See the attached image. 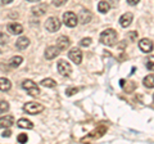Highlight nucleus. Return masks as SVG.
I'll use <instances>...</instances> for the list:
<instances>
[{"mask_svg": "<svg viewBox=\"0 0 154 144\" xmlns=\"http://www.w3.org/2000/svg\"><path fill=\"white\" fill-rule=\"evenodd\" d=\"M8 42V36H5L4 33H0V45H4Z\"/></svg>", "mask_w": 154, "mask_h": 144, "instance_id": "nucleus-29", "label": "nucleus"}, {"mask_svg": "<svg viewBox=\"0 0 154 144\" xmlns=\"http://www.w3.org/2000/svg\"><path fill=\"white\" fill-rule=\"evenodd\" d=\"M60 53L59 50V48L58 46H48L46 48V50H45V58L46 59H54L58 57V54Z\"/></svg>", "mask_w": 154, "mask_h": 144, "instance_id": "nucleus-9", "label": "nucleus"}, {"mask_svg": "<svg viewBox=\"0 0 154 144\" xmlns=\"http://www.w3.org/2000/svg\"><path fill=\"white\" fill-rule=\"evenodd\" d=\"M57 67H58V72H59L62 76H69L72 72V67L67 61H59Z\"/></svg>", "mask_w": 154, "mask_h": 144, "instance_id": "nucleus-6", "label": "nucleus"}, {"mask_svg": "<svg viewBox=\"0 0 154 144\" xmlns=\"http://www.w3.org/2000/svg\"><path fill=\"white\" fill-rule=\"evenodd\" d=\"M81 45L82 46H90L91 45V39L90 37H85V39L81 40Z\"/></svg>", "mask_w": 154, "mask_h": 144, "instance_id": "nucleus-28", "label": "nucleus"}, {"mask_svg": "<svg viewBox=\"0 0 154 144\" xmlns=\"http://www.w3.org/2000/svg\"><path fill=\"white\" fill-rule=\"evenodd\" d=\"M139 2H140V0H127V3L130 4V5H136Z\"/></svg>", "mask_w": 154, "mask_h": 144, "instance_id": "nucleus-32", "label": "nucleus"}, {"mask_svg": "<svg viewBox=\"0 0 154 144\" xmlns=\"http://www.w3.org/2000/svg\"><path fill=\"white\" fill-rule=\"evenodd\" d=\"M22 62H23V58H22V57H21V55H17V57H13L9 63H11V66L13 67V68H17L18 66H21Z\"/></svg>", "mask_w": 154, "mask_h": 144, "instance_id": "nucleus-20", "label": "nucleus"}, {"mask_svg": "<svg viewBox=\"0 0 154 144\" xmlns=\"http://www.w3.org/2000/svg\"><path fill=\"white\" fill-rule=\"evenodd\" d=\"M69 39L67 36H60L59 39H58V41H57V46L59 48V50H66L67 48L69 46Z\"/></svg>", "mask_w": 154, "mask_h": 144, "instance_id": "nucleus-15", "label": "nucleus"}, {"mask_svg": "<svg viewBox=\"0 0 154 144\" xmlns=\"http://www.w3.org/2000/svg\"><path fill=\"white\" fill-rule=\"evenodd\" d=\"M11 88H12L11 81L5 77H0V92H8V90H11Z\"/></svg>", "mask_w": 154, "mask_h": 144, "instance_id": "nucleus-17", "label": "nucleus"}, {"mask_svg": "<svg viewBox=\"0 0 154 144\" xmlns=\"http://www.w3.org/2000/svg\"><path fill=\"white\" fill-rule=\"evenodd\" d=\"M91 18H93V16H91V13L88 9H82L79 16V22H81L82 25H86V23H89L91 21Z\"/></svg>", "mask_w": 154, "mask_h": 144, "instance_id": "nucleus-11", "label": "nucleus"}, {"mask_svg": "<svg viewBox=\"0 0 154 144\" xmlns=\"http://www.w3.org/2000/svg\"><path fill=\"white\" fill-rule=\"evenodd\" d=\"M28 45H30V40H28L27 37H19L16 42V48L19 50H25Z\"/></svg>", "mask_w": 154, "mask_h": 144, "instance_id": "nucleus-16", "label": "nucleus"}, {"mask_svg": "<svg viewBox=\"0 0 154 144\" xmlns=\"http://www.w3.org/2000/svg\"><path fill=\"white\" fill-rule=\"evenodd\" d=\"M100 41H102L104 45H108V46L114 45L116 41H117V32L112 30V28L104 30L100 33Z\"/></svg>", "mask_w": 154, "mask_h": 144, "instance_id": "nucleus-1", "label": "nucleus"}, {"mask_svg": "<svg viewBox=\"0 0 154 144\" xmlns=\"http://www.w3.org/2000/svg\"><path fill=\"white\" fill-rule=\"evenodd\" d=\"M139 48L144 53H150L153 50V41L149 39H141L139 41Z\"/></svg>", "mask_w": 154, "mask_h": 144, "instance_id": "nucleus-8", "label": "nucleus"}, {"mask_svg": "<svg viewBox=\"0 0 154 144\" xmlns=\"http://www.w3.org/2000/svg\"><path fill=\"white\" fill-rule=\"evenodd\" d=\"M22 88L26 90L28 95H31V97H37L38 94H40V89H38V86L33 83L32 80H25L22 83Z\"/></svg>", "mask_w": 154, "mask_h": 144, "instance_id": "nucleus-2", "label": "nucleus"}, {"mask_svg": "<svg viewBox=\"0 0 154 144\" xmlns=\"http://www.w3.org/2000/svg\"><path fill=\"white\" fill-rule=\"evenodd\" d=\"M110 9V5L108 4V2H100L98 4V11L100 13H108Z\"/></svg>", "mask_w": 154, "mask_h": 144, "instance_id": "nucleus-19", "label": "nucleus"}, {"mask_svg": "<svg viewBox=\"0 0 154 144\" xmlns=\"http://www.w3.org/2000/svg\"><path fill=\"white\" fill-rule=\"evenodd\" d=\"M63 22L67 27H75L79 22V17L73 12H66L63 14Z\"/></svg>", "mask_w": 154, "mask_h": 144, "instance_id": "nucleus-4", "label": "nucleus"}, {"mask_svg": "<svg viewBox=\"0 0 154 144\" xmlns=\"http://www.w3.org/2000/svg\"><path fill=\"white\" fill-rule=\"evenodd\" d=\"M145 66H146L148 70L154 71V55H150L149 58L145 59Z\"/></svg>", "mask_w": 154, "mask_h": 144, "instance_id": "nucleus-23", "label": "nucleus"}, {"mask_svg": "<svg viewBox=\"0 0 154 144\" xmlns=\"http://www.w3.org/2000/svg\"><path fill=\"white\" fill-rule=\"evenodd\" d=\"M68 57H69V59L73 62V63L80 64L81 61H82V52H81L80 49H77V48H75V49L69 50Z\"/></svg>", "mask_w": 154, "mask_h": 144, "instance_id": "nucleus-7", "label": "nucleus"}, {"mask_svg": "<svg viewBox=\"0 0 154 144\" xmlns=\"http://www.w3.org/2000/svg\"><path fill=\"white\" fill-rule=\"evenodd\" d=\"M11 135H12V131H11V130H8V129H5V131L3 133V136H4V138H9Z\"/></svg>", "mask_w": 154, "mask_h": 144, "instance_id": "nucleus-31", "label": "nucleus"}, {"mask_svg": "<svg viewBox=\"0 0 154 144\" xmlns=\"http://www.w3.org/2000/svg\"><path fill=\"white\" fill-rule=\"evenodd\" d=\"M7 30L11 33H13V35H21V33L23 32V26L19 25V23L12 22V23H9V25L7 26Z\"/></svg>", "mask_w": 154, "mask_h": 144, "instance_id": "nucleus-10", "label": "nucleus"}, {"mask_svg": "<svg viewBox=\"0 0 154 144\" xmlns=\"http://www.w3.org/2000/svg\"><path fill=\"white\" fill-rule=\"evenodd\" d=\"M153 99H154V95H153Z\"/></svg>", "mask_w": 154, "mask_h": 144, "instance_id": "nucleus-35", "label": "nucleus"}, {"mask_svg": "<svg viewBox=\"0 0 154 144\" xmlns=\"http://www.w3.org/2000/svg\"><path fill=\"white\" fill-rule=\"evenodd\" d=\"M144 85L149 89L154 88V75H148L144 79Z\"/></svg>", "mask_w": 154, "mask_h": 144, "instance_id": "nucleus-21", "label": "nucleus"}, {"mask_svg": "<svg viewBox=\"0 0 154 144\" xmlns=\"http://www.w3.org/2000/svg\"><path fill=\"white\" fill-rule=\"evenodd\" d=\"M45 28L49 32H55L60 28V21L55 17H50L48 18L46 22H45Z\"/></svg>", "mask_w": 154, "mask_h": 144, "instance_id": "nucleus-5", "label": "nucleus"}, {"mask_svg": "<svg viewBox=\"0 0 154 144\" xmlns=\"http://www.w3.org/2000/svg\"><path fill=\"white\" fill-rule=\"evenodd\" d=\"M13 2V0H2V3L3 4H11Z\"/></svg>", "mask_w": 154, "mask_h": 144, "instance_id": "nucleus-33", "label": "nucleus"}, {"mask_svg": "<svg viewBox=\"0 0 154 144\" xmlns=\"http://www.w3.org/2000/svg\"><path fill=\"white\" fill-rule=\"evenodd\" d=\"M40 84L42 86H45V88H55V86H57V83L53 79H44Z\"/></svg>", "mask_w": 154, "mask_h": 144, "instance_id": "nucleus-22", "label": "nucleus"}, {"mask_svg": "<svg viewBox=\"0 0 154 144\" xmlns=\"http://www.w3.org/2000/svg\"><path fill=\"white\" fill-rule=\"evenodd\" d=\"M27 2H30V3H33V2H40V0H27Z\"/></svg>", "mask_w": 154, "mask_h": 144, "instance_id": "nucleus-34", "label": "nucleus"}, {"mask_svg": "<svg viewBox=\"0 0 154 144\" xmlns=\"http://www.w3.org/2000/svg\"><path fill=\"white\" fill-rule=\"evenodd\" d=\"M77 92H79V88H68L66 90V95L67 97H71V95H75Z\"/></svg>", "mask_w": 154, "mask_h": 144, "instance_id": "nucleus-25", "label": "nucleus"}, {"mask_svg": "<svg viewBox=\"0 0 154 144\" xmlns=\"http://www.w3.org/2000/svg\"><path fill=\"white\" fill-rule=\"evenodd\" d=\"M46 11H48L46 4H40V5H36V7L32 8V14L33 16H36V17H41V16H44V14L46 13Z\"/></svg>", "mask_w": 154, "mask_h": 144, "instance_id": "nucleus-12", "label": "nucleus"}, {"mask_svg": "<svg viewBox=\"0 0 154 144\" xmlns=\"http://www.w3.org/2000/svg\"><path fill=\"white\" fill-rule=\"evenodd\" d=\"M131 22H132V14L131 13H125L121 16V18H119V23H121L122 27H128L131 25Z\"/></svg>", "mask_w": 154, "mask_h": 144, "instance_id": "nucleus-14", "label": "nucleus"}, {"mask_svg": "<svg viewBox=\"0 0 154 144\" xmlns=\"http://www.w3.org/2000/svg\"><path fill=\"white\" fill-rule=\"evenodd\" d=\"M14 124V117L13 116H4L0 118V127L2 129H8Z\"/></svg>", "mask_w": 154, "mask_h": 144, "instance_id": "nucleus-13", "label": "nucleus"}, {"mask_svg": "<svg viewBox=\"0 0 154 144\" xmlns=\"http://www.w3.org/2000/svg\"><path fill=\"white\" fill-rule=\"evenodd\" d=\"M23 111L30 114H37L44 111V105L40 103H36V102H28L23 105Z\"/></svg>", "mask_w": 154, "mask_h": 144, "instance_id": "nucleus-3", "label": "nucleus"}, {"mask_svg": "<svg viewBox=\"0 0 154 144\" xmlns=\"http://www.w3.org/2000/svg\"><path fill=\"white\" fill-rule=\"evenodd\" d=\"M8 109H9V103L2 100V102H0V112H7Z\"/></svg>", "mask_w": 154, "mask_h": 144, "instance_id": "nucleus-24", "label": "nucleus"}, {"mask_svg": "<svg viewBox=\"0 0 154 144\" xmlns=\"http://www.w3.org/2000/svg\"><path fill=\"white\" fill-rule=\"evenodd\" d=\"M136 36H137V32H136V31L130 32V33H128V40H130V41H135V40H136Z\"/></svg>", "mask_w": 154, "mask_h": 144, "instance_id": "nucleus-30", "label": "nucleus"}, {"mask_svg": "<svg viewBox=\"0 0 154 144\" xmlns=\"http://www.w3.org/2000/svg\"><path fill=\"white\" fill-rule=\"evenodd\" d=\"M17 140H18V143H26L28 140V136L26 135V134H19L18 138H17Z\"/></svg>", "mask_w": 154, "mask_h": 144, "instance_id": "nucleus-26", "label": "nucleus"}, {"mask_svg": "<svg viewBox=\"0 0 154 144\" xmlns=\"http://www.w3.org/2000/svg\"><path fill=\"white\" fill-rule=\"evenodd\" d=\"M51 3L54 7H62L63 4L67 3V0H51Z\"/></svg>", "mask_w": 154, "mask_h": 144, "instance_id": "nucleus-27", "label": "nucleus"}, {"mask_svg": "<svg viewBox=\"0 0 154 144\" xmlns=\"http://www.w3.org/2000/svg\"><path fill=\"white\" fill-rule=\"evenodd\" d=\"M17 125H18V127H21V129H32L33 127V124L27 118H19Z\"/></svg>", "mask_w": 154, "mask_h": 144, "instance_id": "nucleus-18", "label": "nucleus"}]
</instances>
